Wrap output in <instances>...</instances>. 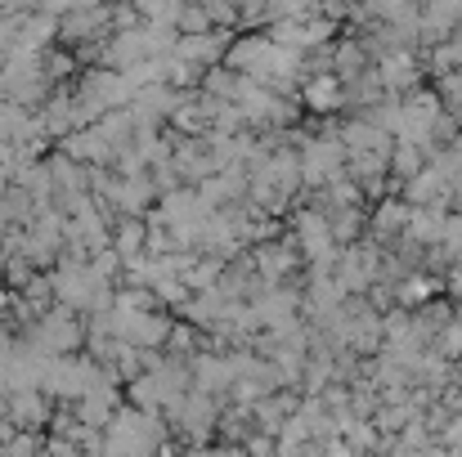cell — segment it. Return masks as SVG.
Instances as JSON below:
<instances>
[{
	"label": "cell",
	"instance_id": "cell-1",
	"mask_svg": "<svg viewBox=\"0 0 462 457\" xmlns=\"http://www.w3.org/2000/svg\"><path fill=\"white\" fill-rule=\"evenodd\" d=\"M409 215H413V206H409V202L382 197V206H377V215H373V233H377V238H391V233L409 229Z\"/></svg>",
	"mask_w": 462,
	"mask_h": 457
},
{
	"label": "cell",
	"instance_id": "cell-2",
	"mask_svg": "<svg viewBox=\"0 0 462 457\" xmlns=\"http://www.w3.org/2000/svg\"><path fill=\"white\" fill-rule=\"evenodd\" d=\"M306 104L310 108H319V113L341 108V104H346V99H341V81H337L332 72H319V77L306 86Z\"/></svg>",
	"mask_w": 462,
	"mask_h": 457
},
{
	"label": "cell",
	"instance_id": "cell-3",
	"mask_svg": "<svg viewBox=\"0 0 462 457\" xmlns=\"http://www.w3.org/2000/svg\"><path fill=\"white\" fill-rule=\"evenodd\" d=\"M436 288H440V279H431V274H409V279L395 288V301H400V309H413V305L431 301Z\"/></svg>",
	"mask_w": 462,
	"mask_h": 457
},
{
	"label": "cell",
	"instance_id": "cell-4",
	"mask_svg": "<svg viewBox=\"0 0 462 457\" xmlns=\"http://www.w3.org/2000/svg\"><path fill=\"white\" fill-rule=\"evenodd\" d=\"M386 170H391V152H350V175L382 179Z\"/></svg>",
	"mask_w": 462,
	"mask_h": 457
},
{
	"label": "cell",
	"instance_id": "cell-5",
	"mask_svg": "<svg viewBox=\"0 0 462 457\" xmlns=\"http://www.w3.org/2000/svg\"><path fill=\"white\" fill-rule=\"evenodd\" d=\"M391 152H395V175L413 179V175L422 170V149H418V144H404V140H400Z\"/></svg>",
	"mask_w": 462,
	"mask_h": 457
},
{
	"label": "cell",
	"instance_id": "cell-6",
	"mask_svg": "<svg viewBox=\"0 0 462 457\" xmlns=\"http://www.w3.org/2000/svg\"><path fill=\"white\" fill-rule=\"evenodd\" d=\"M359 229H364V220H359V211H337V220L328 224V233H332L337 242L346 238L350 247H355V238H359Z\"/></svg>",
	"mask_w": 462,
	"mask_h": 457
},
{
	"label": "cell",
	"instance_id": "cell-7",
	"mask_svg": "<svg viewBox=\"0 0 462 457\" xmlns=\"http://www.w3.org/2000/svg\"><path fill=\"white\" fill-rule=\"evenodd\" d=\"M436 354L445 359V354H454V359H462V323H445L440 332H436Z\"/></svg>",
	"mask_w": 462,
	"mask_h": 457
},
{
	"label": "cell",
	"instance_id": "cell-8",
	"mask_svg": "<svg viewBox=\"0 0 462 457\" xmlns=\"http://www.w3.org/2000/svg\"><path fill=\"white\" fill-rule=\"evenodd\" d=\"M449 292L462 301V265H458V270H449Z\"/></svg>",
	"mask_w": 462,
	"mask_h": 457
},
{
	"label": "cell",
	"instance_id": "cell-9",
	"mask_svg": "<svg viewBox=\"0 0 462 457\" xmlns=\"http://www.w3.org/2000/svg\"><path fill=\"white\" fill-rule=\"evenodd\" d=\"M328 457H359V453H355L350 444H332V449H328Z\"/></svg>",
	"mask_w": 462,
	"mask_h": 457
},
{
	"label": "cell",
	"instance_id": "cell-10",
	"mask_svg": "<svg viewBox=\"0 0 462 457\" xmlns=\"http://www.w3.org/2000/svg\"><path fill=\"white\" fill-rule=\"evenodd\" d=\"M454 323H462V305H458V318H454Z\"/></svg>",
	"mask_w": 462,
	"mask_h": 457
}]
</instances>
